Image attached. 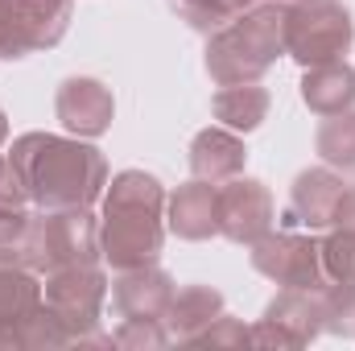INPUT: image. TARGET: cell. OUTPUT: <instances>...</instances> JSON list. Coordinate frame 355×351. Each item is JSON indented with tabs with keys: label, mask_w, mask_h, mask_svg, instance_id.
I'll use <instances>...</instances> for the list:
<instances>
[{
	"label": "cell",
	"mask_w": 355,
	"mask_h": 351,
	"mask_svg": "<svg viewBox=\"0 0 355 351\" xmlns=\"http://www.w3.org/2000/svg\"><path fill=\"white\" fill-rule=\"evenodd\" d=\"M37 211L91 207L107 190V162L83 137L58 132H21L8 149Z\"/></svg>",
	"instance_id": "6da1fadb"
},
{
	"label": "cell",
	"mask_w": 355,
	"mask_h": 351,
	"mask_svg": "<svg viewBox=\"0 0 355 351\" xmlns=\"http://www.w3.org/2000/svg\"><path fill=\"white\" fill-rule=\"evenodd\" d=\"M166 244V186L145 170H124L103 190L99 257L120 268H137L162 257Z\"/></svg>",
	"instance_id": "7a4b0ae2"
},
{
	"label": "cell",
	"mask_w": 355,
	"mask_h": 351,
	"mask_svg": "<svg viewBox=\"0 0 355 351\" xmlns=\"http://www.w3.org/2000/svg\"><path fill=\"white\" fill-rule=\"evenodd\" d=\"M281 54H285V4H257L207 37L202 67L219 87L261 83Z\"/></svg>",
	"instance_id": "3957f363"
},
{
	"label": "cell",
	"mask_w": 355,
	"mask_h": 351,
	"mask_svg": "<svg viewBox=\"0 0 355 351\" xmlns=\"http://www.w3.org/2000/svg\"><path fill=\"white\" fill-rule=\"evenodd\" d=\"M12 252L42 277L54 268H67V264H95L103 261L99 257V219L91 215V207L37 211V215H29Z\"/></svg>",
	"instance_id": "277c9868"
},
{
	"label": "cell",
	"mask_w": 355,
	"mask_h": 351,
	"mask_svg": "<svg viewBox=\"0 0 355 351\" xmlns=\"http://www.w3.org/2000/svg\"><path fill=\"white\" fill-rule=\"evenodd\" d=\"M42 302L71 331V339L79 348L83 343L112 348V335H99V314H103V302H107V277H103L99 261L95 264H67V268L46 273Z\"/></svg>",
	"instance_id": "5b68a950"
},
{
	"label": "cell",
	"mask_w": 355,
	"mask_h": 351,
	"mask_svg": "<svg viewBox=\"0 0 355 351\" xmlns=\"http://www.w3.org/2000/svg\"><path fill=\"white\" fill-rule=\"evenodd\" d=\"M355 21L343 0H289L285 4V54L297 67L335 62L352 50Z\"/></svg>",
	"instance_id": "8992f818"
},
{
	"label": "cell",
	"mask_w": 355,
	"mask_h": 351,
	"mask_svg": "<svg viewBox=\"0 0 355 351\" xmlns=\"http://www.w3.org/2000/svg\"><path fill=\"white\" fill-rule=\"evenodd\" d=\"M71 21V0H0V58L17 62L33 50H54Z\"/></svg>",
	"instance_id": "52a82bcc"
},
{
	"label": "cell",
	"mask_w": 355,
	"mask_h": 351,
	"mask_svg": "<svg viewBox=\"0 0 355 351\" xmlns=\"http://www.w3.org/2000/svg\"><path fill=\"white\" fill-rule=\"evenodd\" d=\"M252 268L281 289H322V240L314 232H268L252 244Z\"/></svg>",
	"instance_id": "ba28073f"
},
{
	"label": "cell",
	"mask_w": 355,
	"mask_h": 351,
	"mask_svg": "<svg viewBox=\"0 0 355 351\" xmlns=\"http://www.w3.org/2000/svg\"><path fill=\"white\" fill-rule=\"evenodd\" d=\"M327 331L322 289H281L265 306V318L252 327L257 348H306Z\"/></svg>",
	"instance_id": "9c48e42d"
},
{
	"label": "cell",
	"mask_w": 355,
	"mask_h": 351,
	"mask_svg": "<svg viewBox=\"0 0 355 351\" xmlns=\"http://www.w3.org/2000/svg\"><path fill=\"white\" fill-rule=\"evenodd\" d=\"M272 219H277V207L265 182L240 174L219 186V236L223 240L252 248L261 236L272 232Z\"/></svg>",
	"instance_id": "30bf717a"
},
{
	"label": "cell",
	"mask_w": 355,
	"mask_h": 351,
	"mask_svg": "<svg viewBox=\"0 0 355 351\" xmlns=\"http://www.w3.org/2000/svg\"><path fill=\"white\" fill-rule=\"evenodd\" d=\"M178 285L174 277L162 268L157 261L137 264V268H120L116 281H112V306L120 318H149V323H162L170 302H174Z\"/></svg>",
	"instance_id": "8fae6325"
},
{
	"label": "cell",
	"mask_w": 355,
	"mask_h": 351,
	"mask_svg": "<svg viewBox=\"0 0 355 351\" xmlns=\"http://www.w3.org/2000/svg\"><path fill=\"white\" fill-rule=\"evenodd\" d=\"M54 116L62 120V128L71 137L95 141V137H103L112 128V116H116L112 87H103L91 75H75V79H67L58 87V95H54Z\"/></svg>",
	"instance_id": "7c38bea8"
},
{
	"label": "cell",
	"mask_w": 355,
	"mask_h": 351,
	"mask_svg": "<svg viewBox=\"0 0 355 351\" xmlns=\"http://www.w3.org/2000/svg\"><path fill=\"white\" fill-rule=\"evenodd\" d=\"M347 190V178L331 166H314V170H302L293 178V190H289V215L285 223H302L306 232H322L335 223V207Z\"/></svg>",
	"instance_id": "4fadbf2b"
},
{
	"label": "cell",
	"mask_w": 355,
	"mask_h": 351,
	"mask_svg": "<svg viewBox=\"0 0 355 351\" xmlns=\"http://www.w3.org/2000/svg\"><path fill=\"white\" fill-rule=\"evenodd\" d=\"M166 228L178 240H211L219 236V186L215 182H186L166 198Z\"/></svg>",
	"instance_id": "5bb4252c"
},
{
	"label": "cell",
	"mask_w": 355,
	"mask_h": 351,
	"mask_svg": "<svg viewBox=\"0 0 355 351\" xmlns=\"http://www.w3.org/2000/svg\"><path fill=\"white\" fill-rule=\"evenodd\" d=\"M244 162H248V149L240 141V132L232 128H202L194 141H190V174L202 178V182H232V178L244 174Z\"/></svg>",
	"instance_id": "9a60e30c"
},
{
	"label": "cell",
	"mask_w": 355,
	"mask_h": 351,
	"mask_svg": "<svg viewBox=\"0 0 355 351\" xmlns=\"http://www.w3.org/2000/svg\"><path fill=\"white\" fill-rule=\"evenodd\" d=\"M223 314V293L211 289V285H182L166 310V331H170V343H194L215 318Z\"/></svg>",
	"instance_id": "2e32d148"
},
{
	"label": "cell",
	"mask_w": 355,
	"mask_h": 351,
	"mask_svg": "<svg viewBox=\"0 0 355 351\" xmlns=\"http://www.w3.org/2000/svg\"><path fill=\"white\" fill-rule=\"evenodd\" d=\"M302 103H306L314 116L347 112L355 103V67L347 58L306 67V75H302Z\"/></svg>",
	"instance_id": "e0dca14e"
},
{
	"label": "cell",
	"mask_w": 355,
	"mask_h": 351,
	"mask_svg": "<svg viewBox=\"0 0 355 351\" xmlns=\"http://www.w3.org/2000/svg\"><path fill=\"white\" fill-rule=\"evenodd\" d=\"M42 273H33L12 248H0V327L25 323L42 306Z\"/></svg>",
	"instance_id": "ac0fdd59"
},
{
	"label": "cell",
	"mask_w": 355,
	"mask_h": 351,
	"mask_svg": "<svg viewBox=\"0 0 355 351\" xmlns=\"http://www.w3.org/2000/svg\"><path fill=\"white\" fill-rule=\"evenodd\" d=\"M268 91L261 83H232V87H219L211 99V116L232 128V132H252L268 120Z\"/></svg>",
	"instance_id": "d6986e66"
},
{
	"label": "cell",
	"mask_w": 355,
	"mask_h": 351,
	"mask_svg": "<svg viewBox=\"0 0 355 351\" xmlns=\"http://www.w3.org/2000/svg\"><path fill=\"white\" fill-rule=\"evenodd\" d=\"M314 149L318 157L339 170V174H355V103L347 112H335V116H322L318 132H314Z\"/></svg>",
	"instance_id": "ffe728a7"
},
{
	"label": "cell",
	"mask_w": 355,
	"mask_h": 351,
	"mask_svg": "<svg viewBox=\"0 0 355 351\" xmlns=\"http://www.w3.org/2000/svg\"><path fill=\"white\" fill-rule=\"evenodd\" d=\"M257 4H289V0H170L178 21H186L194 33H207V37Z\"/></svg>",
	"instance_id": "44dd1931"
},
{
	"label": "cell",
	"mask_w": 355,
	"mask_h": 351,
	"mask_svg": "<svg viewBox=\"0 0 355 351\" xmlns=\"http://www.w3.org/2000/svg\"><path fill=\"white\" fill-rule=\"evenodd\" d=\"M17 343L21 348H33V351H54V348H75V339H71V331L46 310V302L25 318V323H17Z\"/></svg>",
	"instance_id": "7402d4cb"
},
{
	"label": "cell",
	"mask_w": 355,
	"mask_h": 351,
	"mask_svg": "<svg viewBox=\"0 0 355 351\" xmlns=\"http://www.w3.org/2000/svg\"><path fill=\"white\" fill-rule=\"evenodd\" d=\"M327 281L355 285V232L331 228V236L322 240V285Z\"/></svg>",
	"instance_id": "603a6c76"
},
{
	"label": "cell",
	"mask_w": 355,
	"mask_h": 351,
	"mask_svg": "<svg viewBox=\"0 0 355 351\" xmlns=\"http://www.w3.org/2000/svg\"><path fill=\"white\" fill-rule=\"evenodd\" d=\"M322 306H327V331L355 339V285L327 281L322 285Z\"/></svg>",
	"instance_id": "cb8c5ba5"
},
{
	"label": "cell",
	"mask_w": 355,
	"mask_h": 351,
	"mask_svg": "<svg viewBox=\"0 0 355 351\" xmlns=\"http://www.w3.org/2000/svg\"><path fill=\"white\" fill-rule=\"evenodd\" d=\"M170 331L166 323H149V318H124L112 331V348H166Z\"/></svg>",
	"instance_id": "d4e9b609"
},
{
	"label": "cell",
	"mask_w": 355,
	"mask_h": 351,
	"mask_svg": "<svg viewBox=\"0 0 355 351\" xmlns=\"http://www.w3.org/2000/svg\"><path fill=\"white\" fill-rule=\"evenodd\" d=\"M244 343H252V327H244V323L232 318L227 310L194 339V348H244Z\"/></svg>",
	"instance_id": "484cf974"
},
{
	"label": "cell",
	"mask_w": 355,
	"mask_h": 351,
	"mask_svg": "<svg viewBox=\"0 0 355 351\" xmlns=\"http://www.w3.org/2000/svg\"><path fill=\"white\" fill-rule=\"evenodd\" d=\"M25 223H29V203H17V198L0 194V248H12L21 240Z\"/></svg>",
	"instance_id": "4316f807"
},
{
	"label": "cell",
	"mask_w": 355,
	"mask_h": 351,
	"mask_svg": "<svg viewBox=\"0 0 355 351\" xmlns=\"http://www.w3.org/2000/svg\"><path fill=\"white\" fill-rule=\"evenodd\" d=\"M331 228H343V232H355V182H347L339 207H335V223Z\"/></svg>",
	"instance_id": "83f0119b"
},
{
	"label": "cell",
	"mask_w": 355,
	"mask_h": 351,
	"mask_svg": "<svg viewBox=\"0 0 355 351\" xmlns=\"http://www.w3.org/2000/svg\"><path fill=\"white\" fill-rule=\"evenodd\" d=\"M8 141V116H4V108H0V145Z\"/></svg>",
	"instance_id": "f1b7e54d"
}]
</instances>
